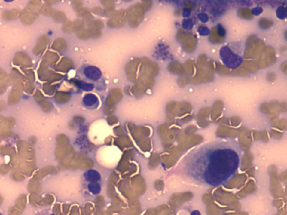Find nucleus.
Returning <instances> with one entry per match:
<instances>
[{
    "label": "nucleus",
    "mask_w": 287,
    "mask_h": 215,
    "mask_svg": "<svg viewBox=\"0 0 287 215\" xmlns=\"http://www.w3.org/2000/svg\"><path fill=\"white\" fill-rule=\"evenodd\" d=\"M243 150L234 139H220L195 146L182 157L172 173L191 183L218 187L239 169Z\"/></svg>",
    "instance_id": "obj_1"
},
{
    "label": "nucleus",
    "mask_w": 287,
    "mask_h": 215,
    "mask_svg": "<svg viewBox=\"0 0 287 215\" xmlns=\"http://www.w3.org/2000/svg\"><path fill=\"white\" fill-rule=\"evenodd\" d=\"M264 48L265 45L262 40L259 39L256 35H250L247 41L244 57L247 60L255 61L259 57V55L263 52Z\"/></svg>",
    "instance_id": "obj_2"
},
{
    "label": "nucleus",
    "mask_w": 287,
    "mask_h": 215,
    "mask_svg": "<svg viewBox=\"0 0 287 215\" xmlns=\"http://www.w3.org/2000/svg\"><path fill=\"white\" fill-rule=\"evenodd\" d=\"M78 74H80L84 81L98 82L102 79V73L101 70L95 66L84 65L81 66Z\"/></svg>",
    "instance_id": "obj_3"
},
{
    "label": "nucleus",
    "mask_w": 287,
    "mask_h": 215,
    "mask_svg": "<svg viewBox=\"0 0 287 215\" xmlns=\"http://www.w3.org/2000/svg\"><path fill=\"white\" fill-rule=\"evenodd\" d=\"M255 61L259 68H266L273 65L276 61L275 50L272 46L265 47L263 52L259 55V57Z\"/></svg>",
    "instance_id": "obj_4"
},
{
    "label": "nucleus",
    "mask_w": 287,
    "mask_h": 215,
    "mask_svg": "<svg viewBox=\"0 0 287 215\" xmlns=\"http://www.w3.org/2000/svg\"><path fill=\"white\" fill-rule=\"evenodd\" d=\"M220 56H221L223 63L228 67L237 68L242 63V61L239 57V56H237L235 53L233 52L227 46H225L221 50Z\"/></svg>",
    "instance_id": "obj_5"
},
{
    "label": "nucleus",
    "mask_w": 287,
    "mask_h": 215,
    "mask_svg": "<svg viewBox=\"0 0 287 215\" xmlns=\"http://www.w3.org/2000/svg\"><path fill=\"white\" fill-rule=\"evenodd\" d=\"M82 104L87 109H96L100 105V100L97 95L93 94H87L83 97Z\"/></svg>",
    "instance_id": "obj_6"
},
{
    "label": "nucleus",
    "mask_w": 287,
    "mask_h": 215,
    "mask_svg": "<svg viewBox=\"0 0 287 215\" xmlns=\"http://www.w3.org/2000/svg\"><path fill=\"white\" fill-rule=\"evenodd\" d=\"M84 179L88 183H94V182H98L101 180V174L96 170H87L84 172L83 174Z\"/></svg>",
    "instance_id": "obj_7"
},
{
    "label": "nucleus",
    "mask_w": 287,
    "mask_h": 215,
    "mask_svg": "<svg viewBox=\"0 0 287 215\" xmlns=\"http://www.w3.org/2000/svg\"><path fill=\"white\" fill-rule=\"evenodd\" d=\"M241 66L243 67H244L249 73H255L259 69L256 62L255 61H250V60H246V61H242Z\"/></svg>",
    "instance_id": "obj_8"
},
{
    "label": "nucleus",
    "mask_w": 287,
    "mask_h": 215,
    "mask_svg": "<svg viewBox=\"0 0 287 215\" xmlns=\"http://www.w3.org/2000/svg\"><path fill=\"white\" fill-rule=\"evenodd\" d=\"M239 17L245 19V20H251L255 16V14L252 11V9L249 8H241L239 10Z\"/></svg>",
    "instance_id": "obj_9"
},
{
    "label": "nucleus",
    "mask_w": 287,
    "mask_h": 215,
    "mask_svg": "<svg viewBox=\"0 0 287 215\" xmlns=\"http://www.w3.org/2000/svg\"><path fill=\"white\" fill-rule=\"evenodd\" d=\"M101 185L98 183V182H94V183H89L87 185V189L88 191L94 195H97L100 193L101 192Z\"/></svg>",
    "instance_id": "obj_10"
},
{
    "label": "nucleus",
    "mask_w": 287,
    "mask_h": 215,
    "mask_svg": "<svg viewBox=\"0 0 287 215\" xmlns=\"http://www.w3.org/2000/svg\"><path fill=\"white\" fill-rule=\"evenodd\" d=\"M259 24L260 26V28L264 29H270L271 28L273 25H274V22L270 20V19H267V18H261L259 21Z\"/></svg>",
    "instance_id": "obj_11"
},
{
    "label": "nucleus",
    "mask_w": 287,
    "mask_h": 215,
    "mask_svg": "<svg viewBox=\"0 0 287 215\" xmlns=\"http://www.w3.org/2000/svg\"><path fill=\"white\" fill-rule=\"evenodd\" d=\"M280 68L282 70V72H283L284 73H285L287 75V61H285V62H283V63L281 64Z\"/></svg>",
    "instance_id": "obj_12"
},
{
    "label": "nucleus",
    "mask_w": 287,
    "mask_h": 215,
    "mask_svg": "<svg viewBox=\"0 0 287 215\" xmlns=\"http://www.w3.org/2000/svg\"><path fill=\"white\" fill-rule=\"evenodd\" d=\"M267 78H268V79H269V80H270V81H274V80H275V73H274V72L268 73Z\"/></svg>",
    "instance_id": "obj_13"
},
{
    "label": "nucleus",
    "mask_w": 287,
    "mask_h": 215,
    "mask_svg": "<svg viewBox=\"0 0 287 215\" xmlns=\"http://www.w3.org/2000/svg\"><path fill=\"white\" fill-rule=\"evenodd\" d=\"M280 51H281V53H283L284 55H286V54H287V47H286V46H283L282 48L280 49Z\"/></svg>",
    "instance_id": "obj_14"
},
{
    "label": "nucleus",
    "mask_w": 287,
    "mask_h": 215,
    "mask_svg": "<svg viewBox=\"0 0 287 215\" xmlns=\"http://www.w3.org/2000/svg\"><path fill=\"white\" fill-rule=\"evenodd\" d=\"M191 215H201V213L198 210H194V211L191 212Z\"/></svg>",
    "instance_id": "obj_15"
},
{
    "label": "nucleus",
    "mask_w": 287,
    "mask_h": 215,
    "mask_svg": "<svg viewBox=\"0 0 287 215\" xmlns=\"http://www.w3.org/2000/svg\"><path fill=\"white\" fill-rule=\"evenodd\" d=\"M4 1H5V2H11L13 0H4Z\"/></svg>",
    "instance_id": "obj_16"
},
{
    "label": "nucleus",
    "mask_w": 287,
    "mask_h": 215,
    "mask_svg": "<svg viewBox=\"0 0 287 215\" xmlns=\"http://www.w3.org/2000/svg\"><path fill=\"white\" fill-rule=\"evenodd\" d=\"M285 39H286V41H287V31L285 32Z\"/></svg>",
    "instance_id": "obj_17"
}]
</instances>
